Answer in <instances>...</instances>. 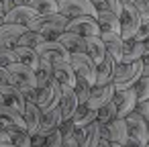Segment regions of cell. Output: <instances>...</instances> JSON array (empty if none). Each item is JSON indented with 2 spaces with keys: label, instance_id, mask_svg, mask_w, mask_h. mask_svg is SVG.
Here are the masks:
<instances>
[{
  "label": "cell",
  "instance_id": "obj_26",
  "mask_svg": "<svg viewBox=\"0 0 149 147\" xmlns=\"http://www.w3.org/2000/svg\"><path fill=\"white\" fill-rule=\"evenodd\" d=\"M84 45H86V51H84V53L98 65V63L104 59V55H106V49H104L100 37H98V35H96V37H86V39H84Z\"/></svg>",
  "mask_w": 149,
  "mask_h": 147
},
{
  "label": "cell",
  "instance_id": "obj_11",
  "mask_svg": "<svg viewBox=\"0 0 149 147\" xmlns=\"http://www.w3.org/2000/svg\"><path fill=\"white\" fill-rule=\"evenodd\" d=\"M112 102L116 104V118H125L127 114H131L137 108V96L135 90H123V92H114Z\"/></svg>",
  "mask_w": 149,
  "mask_h": 147
},
{
  "label": "cell",
  "instance_id": "obj_28",
  "mask_svg": "<svg viewBox=\"0 0 149 147\" xmlns=\"http://www.w3.org/2000/svg\"><path fill=\"white\" fill-rule=\"evenodd\" d=\"M143 57V43H137V41H125L123 45V59L120 63H135Z\"/></svg>",
  "mask_w": 149,
  "mask_h": 147
},
{
  "label": "cell",
  "instance_id": "obj_4",
  "mask_svg": "<svg viewBox=\"0 0 149 147\" xmlns=\"http://www.w3.org/2000/svg\"><path fill=\"white\" fill-rule=\"evenodd\" d=\"M118 23H120V31H118L120 39L123 41H131L135 37V33L139 31V27H141V17H139L137 8L131 2L120 6V19H118Z\"/></svg>",
  "mask_w": 149,
  "mask_h": 147
},
{
  "label": "cell",
  "instance_id": "obj_16",
  "mask_svg": "<svg viewBox=\"0 0 149 147\" xmlns=\"http://www.w3.org/2000/svg\"><path fill=\"white\" fill-rule=\"evenodd\" d=\"M112 96H114V88H112V84H106V86H92L86 106L92 108V110H98L102 104H106L108 100H112Z\"/></svg>",
  "mask_w": 149,
  "mask_h": 147
},
{
  "label": "cell",
  "instance_id": "obj_2",
  "mask_svg": "<svg viewBox=\"0 0 149 147\" xmlns=\"http://www.w3.org/2000/svg\"><path fill=\"white\" fill-rule=\"evenodd\" d=\"M141 76H143V63H141V59L135 61V63H118L116 70H114V78H112L114 92H123V90L135 88V84L139 82Z\"/></svg>",
  "mask_w": 149,
  "mask_h": 147
},
{
  "label": "cell",
  "instance_id": "obj_34",
  "mask_svg": "<svg viewBox=\"0 0 149 147\" xmlns=\"http://www.w3.org/2000/svg\"><path fill=\"white\" fill-rule=\"evenodd\" d=\"M8 137H10V143L15 147H31V135L27 133L25 127H19V129L8 131Z\"/></svg>",
  "mask_w": 149,
  "mask_h": 147
},
{
  "label": "cell",
  "instance_id": "obj_32",
  "mask_svg": "<svg viewBox=\"0 0 149 147\" xmlns=\"http://www.w3.org/2000/svg\"><path fill=\"white\" fill-rule=\"evenodd\" d=\"M114 118H116V104L112 100H108L106 104H102L96 110V123H100V125H108Z\"/></svg>",
  "mask_w": 149,
  "mask_h": 147
},
{
  "label": "cell",
  "instance_id": "obj_23",
  "mask_svg": "<svg viewBox=\"0 0 149 147\" xmlns=\"http://www.w3.org/2000/svg\"><path fill=\"white\" fill-rule=\"evenodd\" d=\"M21 116H23V123H25L27 133L29 135H35L37 129H39V123H41V110L37 108V104L27 102L25 108H23V112H21Z\"/></svg>",
  "mask_w": 149,
  "mask_h": 147
},
{
  "label": "cell",
  "instance_id": "obj_47",
  "mask_svg": "<svg viewBox=\"0 0 149 147\" xmlns=\"http://www.w3.org/2000/svg\"><path fill=\"white\" fill-rule=\"evenodd\" d=\"M96 147H110V141H108V139H100Z\"/></svg>",
  "mask_w": 149,
  "mask_h": 147
},
{
  "label": "cell",
  "instance_id": "obj_9",
  "mask_svg": "<svg viewBox=\"0 0 149 147\" xmlns=\"http://www.w3.org/2000/svg\"><path fill=\"white\" fill-rule=\"evenodd\" d=\"M65 31L68 33H76V35H80V37H96V35H100V29H98V25H96V21L94 19H90V17H76V19H70L68 21V25H65Z\"/></svg>",
  "mask_w": 149,
  "mask_h": 147
},
{
  "label": "cell",
  "instance_id": "obj_10",
  "mask_svg": "<svg viewBox=\"0 0 149 147\" xmlns=\"http://www.w3.org/2000/svg\"><path fill=\"white\" fill-rule=\"evenodd\" d=\"M35 19H37L35 10H31L27 4L25 6H15L8 13H4V23L6 25H17V27H23V29H27Z\"/></svg>",
  "mask_w": 149,
  "mask_h": 147
},
{
  "label": "cell",
  "instance_id": "obj_44",
  "mask_svg": "<svg viewBox=\"0 0 149 147\" xmlns=\"http://www.w3.org/2000/svg\"><path fill=\"white\" fill-rule=\"evenodd\" d=\"M123 147H145V145H143L141 141H137L135 137H131V135H129V139H127V143H125Z\"/></svg>",
  "mask_w": 149,
  "mask_h": 147
},
{
  "label": "cell",
  "instance_id": "obj_19",
  "mask_svg": "<svg viewBox=\"0 0 149 147\" xmlns=\"http://www.w3.org/2000/svg\"><path fill=\"white\" fill-rule=\"evenodd\" d=\"M76 139L80 147H96L100 141V123H92L84 129H76Z\"/></svg>",
  "mask_w": 149,
  "mask_h": 147
},
{
  "label": "cell",
  "instance_id": "obj_24",
  "mask_svg": "<svg viewBox=\"0 0 149 147\" xmlns=\"http://www.w3.org/2000/svg\"><path fill=\"white\" fill-rule=\"evenodd\" d=\"M120 15H114V13H96V25L100 29V33H116L120 31V23H118Z\"/></svg>",
  "mask_w": 149,
  "mask_h": 147
},
{
  "label": "cell",
  "instance_id": "obj_13",
  "mask_svg": "<svg viewBox=\"0 0 149 147\" xmlns=\"http://www.w3.org/2000/svg\"><path fill=\"white\" fill-rule=\"evenodd\" d=\"M57 106H59V110H61V123L74 118V114H76V110L80 108V104H78V98H76V94H74L72 88L61 86V96H59V104H57Z\"/></svg>",
  "mask_w": 149,
  "mask_h": 147
},
{
  "label": "cell",
  "instance_id": "obj_27",
  "mask_svg": "<svg viewBox=\"0 0 149 147\" xmlns=\"http://www.w3.org/2000/svg\"><path fill=\"white\" fill-rule=\"evenodd\" d=\"M33 74H35V82H37V88H41V86H45L51 78H53V65L49 63V61H45V59H37V63H35V68H33Z\"/></svg>",
  "mask_w": 149,
  "mask_h": 147
},
{
  "label": "cell",
  "instance_id": "obj_52",
  "mask_svg": "<svg viewBox=\"0 0 149 147\" xmlns=\"http://www.w3.org/2000/svg\"><path fill=\"white\" fill-rule=\"evenodd\" d=\"M110 147H123V145H116V143H110Z\"/></svg>",
  "mask_w": 149,
  "mask_h": 147
},
{
  "label": "cell",
  "instance_id": "obj_6",
  "mask_svg": "<svg viewBox=\"0 0 149 147\" xmlns=\"http://www.w3.org/2000/svg\"><path fill=\"white\" fill-rule=\"evenodd\" d=\"M59 96H61V86L51 78L45 86L37 88V100H35V104H37L39 110L53 108V106L59 104Z\"/></svg>",
  "mask_w": 149,
  "mask_h": 147
},
{
  "label": "cell",
  "instance_id": "obj_39",
  "mask_svg": "<svg viewBox=\"0 0 149 147\" xmlns=\"http://www.w3.org/2000/svg\"><path fill=\"white\" fill-rule=\"evenodd\" d=\"M59 143H61V133H59V129L49 131L47 137H45V147H59Z\"/></svg>",
  "mask_w": 149,
  "mask_h": 147
},
{
  "label": "cell",
  "instance_id": "obj_17",
  "mask_svg": "<svg viewBox=\"0 0 149 147\" xmlns=\"http://www.w3.org/2000/svg\"><path fill=\"white\" fill-rule=\"evenodd\" d=\"M114 70H116V63H114V59L106 53L104 59L96 65V82H94V86H106V84H112Z\"/></svg>",
  "mask_w": 149,
  "mask_h": 147
},
{
  "label": "cell",
  "instance_id": "obj_8",
  "mask_svg": "<svg viewBox=\"0 0 149 147\" xmlns=\"http://www.w3.org/2000/svg\"><path fill=\"white\" fill-rule=\"evenodd\" d=\"M100 139H108L110 143L125 145L129 139V131L123 118H114L108 125H100Z\"/></svg>",
  "mask_w": 149,
  "mask_h": 147
},
{
  "label": "cell",
  "instance_id": "obj_30",
  "mask_svg": "<svg viewBox=\"0 0 149 147\" xmlns=\"http://www.w3.org/2000/svg\"><path fill=\"white\" fill-rule=\"evenodd\" d=\"M72 123H74V127H76V129H84V127H88V125L96 123V110H92V108H88L86 104H82V106L76 110V114H74Z\"/></svg>",
  "mask_w": 149,
  "mask_h": 147
},
{
  "label": "cell",
  "instance_id": "obj_36",
  "mask_svg": "<svg viewBox=\"0 0 149 147\" xmlns=\"http://www.w3.org/2000/svg\"><path fill=\"white\" fill-rule=\"evenodd\" d=\"M133 90H135V96H137V104L147 102L149 100V76H141Z\"/></svg>",
  "mask_w": 149,
  "mask_h": 147
},
{
  "label": "cell",
  "instance_id": "obj_51",
  "mask_svg": "<svg viewBox=\"0 0 149 147\" xmlns=\"http://www.w3.org/2000/svg\"><path fill=\"white\" fill-rule=\"evenodd\" d=\"M0 147H15L13 143H4V145H0Z\"/></svg>",
  "mask_w": 149,
  "mask_h": 147
},
{
  "label": "cell",
  "instance_id": "obj_29",
  "mask_svg": "<svg viewBox=\"0 0 149 147\" xmlns=\"http://www.w3.org/2000/svg\"><path fill=\"white\" fill-rule=\"evenodd\" d=\"M13 53H15V63H21V65H27V68H35L39 55L35 53V49H29V47H13Z\"/></svg>",
  "mask_w": 149,
  "mask_h": 147
},
{
  "label": "cell",
  "instance_id": "obj_21",
  "mask_svg": "<svg viewBox=\"0 0 149 147\" xmlns=\"http://www.w3.org/2000/svg\"><path fill=\"white\" fill-rule=\"evenodd\" d=\"M70 55L72 53H84L86 51V45H84V37H80V35H76V33H68V31H63L61 35H57V39H55Z\"/></svg>",
  "mask_w": 149,
  "mask_h": 147
},
{
  "label": "cell",
  "instance_id": "obj_3",
  "mask_svg": "<svg viewBox=\"0 0 149 147\" xmlns=\"http://www.w3.org/2000/svg\"><path fill=\"white\" fill-rule=\"evenodd\" d=\"M68 61L74 70L76 80H84L86 84L94 86V82H96V63L86 53H72Z\"/></svg>",
  "mask_w": 149,
  "mask_h": 147
},
{
  "label": "cell",
  "instance_id": "obj_22",
  "mask_svg": "<svg viewBox=\"0 0 149 147\" xmlns=\"http://www.w3.org/2000/svg\"><path fill=\"white\" fill-rule=\"evenodd\" d=\"M53 80H55L59 86L74 88L76 76H74V70H72L70 61H57V63H53Z\"/></svg>",
  "mask_w": 149,
  "mask_h": 147
},
{
  "label": "cell",
  "instance_id": "obj_1",
  "mask_svg": "<svg viewBox=\"0 0 149 147\" xmlns=\"http://www.w3.org/2000/svg\"><path fill=\"white\" fill-rule=\"evenodd\" d=\"M65 25H68V19L61 17L59 13H55V15L37 17L27 29L33 31V33H39L45 41H55L57 35H61V33L65 31Z\"/></svg>",
  "mask_w": 149,
  "mask_h": 147
},
{
  "label": "cell",
  "instance_id": "obj_33",
  "mask_svg": "<svg viewBox=\"0 0 149 147\" xmlns=\"http://www.w3.org/2000/svg\"><path fill=\"white\" fill-rule=\"evenodd\" d=\"M88 2L94 6L96 13H114V15H120V2L118 0H88Z\"/></svg>",
  "mask_w": 149,
  "mask_h": 147
},
{
  "label": "cell",
  "instance_id": "obj_31",
  "mask_svg": "<svg viewBox=\"0 0 149 147\" xmlns=\"http://www.w3.org/2000/svg\"><path fill=\"white\" fill-rule=\"evenodd\" d=\"M27 6H29L31 10H35L37 17L55 15V13H57V2H55V0H29Z\"/></svg>",
  "mask_w": 149,
  "mask_h": 147
},
{
  "label": "cell",
  "instance_id": "obj_46",
  "mask_svg": "<svg viewBox=\"0 0 149 147\" xmlns=\"http://www.w3.org/2000/svg\"><path fill=\"white\" fill-rule=\"evenodd\" d=\"M4 143H10V137L4 129H0V145H4Z\"/></svg>",
  "mask_w": 149,
  "mask_h": 147
},
{
  "label": "cell",
  "instance_id": "obj_35",
  "mask_svg": "<svg viewBox=\"0 0 149 147\" xmlns=\"http://www.w3.org/2000/svg\"><path fill=\"white\" fill-rule=\"evenodd\" d=\"M45 39L39 35V33H33V31H29V29H25V33L21 35V39H19V47H29V49H35L39 43H43Z\"/></svg>",
  "mask_w": 149,
  "mask_h": 147
},
{
  "label": "cell",
  "instance_id": "obj_43",
  "mask_svg": "<svg viewBox=\"0 0 149 147\" xmlns=\"http://www.w3.org/2000/svg\"><path fill=\"white\" fill-rule=\"evenodd\" d=\"M4 84H10V76H8L6 68H0V86H4Z\"/></svg>",
  "mask_w": 149,
  "mask_h": 147
},
{
  "label": "cell",
  "instance_id": "obj_15",
  "mask_svg": "<svg viewBox=\"0 0 149 147\" xmlns=\"http://www.w3.org/2000/svg\"><path fill=\"white\" fill-rule=\"evenodd\" d=\"M98 37H100V41H102L106 53H108V55L114 59V63L118 65L120 59H123V45H125V41L120 39V35H116V33H100Z\"/></svg>",
  "mask_w": 149,
  "mask_h": 147
},
{
  "label": "cell",
  "instance_id": "obj_5",
  "mask_svg": "<svg viewBox=\"0 0 149 147\" xmlns=\"http://www.w3.org/2000/svg\"><path fill=\"white\" fill-rule=\"evenodd\" d=\"M55 2H57V13L61 17H65L68 21L76 19V17L96 19V10L88 0H55Z\"/></svg>",
  "mask_w": 149,
  "mask_h": 147
},
{
  "label": "cell",
  "instance_id": "obj_45",
  "mask_svg": "<svg viewBox=\"0 0 149 147\" xmlns=\"http://www.w3.org/2000/svg\"><path fill=\"white\" fill-rule=\"evenodd\" d=\"M141 63H143V76H149V55L141 57Z\"/></svg>",
  "mask_w": 149,
  "mask_h": 147
},
{
  "label": "cell",
  "instance_id": "obj_37",
  "mask_svg": "<svg viewBox=\"0 0 149 147\" xmlns=\"http://www.w3.org/2000/svg\"><path fill=\"white\" fill-rule=\"evenodd\" d=\"M74 94H76V98H78V104L82 106V104H86L88 102V96H90V90H92V86L90 84H86L84 80H76V84H74Z\"/></svg>",
  "mask_w": 149,
  "mask_h": 147
},
{
  "label": "cell",
  "instance_id": "obj_25",
  "mask_svg": "<svg viewBox=\"0 0 149 147\" xmlns=\"http://www.w3.org/2000/svg\"><path fill=\"white\" fill-rule=\"evenodd\" d=\"M59 125H61V110H59V106L41 110L39 129H41L43 133H49V131H53V129H59Z\"/></svg>",
  "mask_w": 149,
  "mask_h": 147
},
{
  "label": "cell",
  "instance_id": "obj_42",
  "mask_svg": "<svg viewBox=\"0 0 149 147\" xmlns=\"http://www.w3.org/2000/svg\"><path fill=\"white\" fill-rule=\"evenodd\" d=\"M27 2H29V0H0V4H2L4 13H8V10L15 8V6H25Z\"/></svg>",
  "mask_w": 149,
  "mask_h": 147
},
{
  "label": "cell",
  "instance_id": "obj_7",
  "mask_svg": "<svg viewBox=\"0 0 149 147\" xmlns=\"http://www.w3.org/2000/svg\"><path fill=\"white\" fill-rule=\"evenodd\" d=\"M35 53H37L41 59L49 61L51 65L57 63V61H68V59H70V53H68L57 41H43V43H39V45L35 47Z\"/></svg>",
  "mask_w": 149,
  "mask_h": 147
},
{
  "label": "cell",
  "instance_id": "obj_20",
  "mask_svg": "<svg viewBox=\"0 0 149 147\" xmlns=\"http://www.w3.org/2000/svg\"><path fill=\"white\" fill-rule=\"evenodd\" d=\"M19 127H25L21 112L15 110V108H10V106L0 104V129H4L8 133L13 129H19Z\"/></svg>",
  "mask_w": 149,
  "mask_h": 147
},
{
  "label": "cell",
  "instance_id": "obj_53",
  "mask_svg": "<svg viewBox=\"0 0 149 147\" xmlns=\"http://www.w3.org/2000/svg\"><path fill=\"white\" fill-rule=\"evenodd\" d=\"M0 102H2V100H0Z\"/></svg>",
  "mask_w": 149,
  "mask_h": 147
},
{
  "label": "cell",
  "instance_id": "obj_49",
  "mask_svg": "<svg viewBox=\"0 0 149 147\" xmlns=\"http://www.w3.org/2000/svg\"><path fill=\"white\" fill-rule=\"evenodd\" d=\"M0 25H4V8H2V4H0Z\"/></svg>",
  "mask_w": 149,
  "mask_h": 147
},
{
  "label": "cell",
  "instance_id": "obj_14",
  "mask_svg": "<svg viewBox=\"0 0 149 147\" xmlns=\"http://www.w3.org/2000/svg\"><path fill=\"white\" fill-rule=\"evenodd\" d=\"M125 125H127V131H129V135L131 137H135L137 141H141L143 145H145V141H147V133H149V127H147V123L133 110L131 114H127L125 118Z\"/></svg>",
  "mask_w": 149,
  "mask_h": 147
},
{
  "label": "cell",
  "instance_id": "obj_50",
  "mask_svg": "<svg viewBox=\"0 0 149 147\" xmlns=\"http://www.w3.org/2000/svg\"><path fill=\"white\" fill-rule=\"evenodd\" d=\"M120 4H129V2H133V0H118Z\"/></svg>",
  "mask_w": 149,
  "mask_h": 147
},
{
  "label": "cell",
  "instance_id": "obj_40",
  "mask_svg": "<svg viewBox=\"0 0 149 147\" xmlns=\"http://www.w3.org/2000/svg\"><path fill=\"white\" fill-rule=\"evenodd\" d=\"M10 63H15L13 49H0V68H8Z\"/></svg>",
  "mask_w": 149,
  "mask_h": 147
},
{
  "label": "cell",
  "instance_id": "obj_48",
  "mask_svg": "<svg viewBox=\"0 0 149 147\" xmlns=\"http://www.w3.org/2000/svg\"><path fill=\"white\" fill-rule=\"evenodd\" d=\"M145 55H149V41L143 43V57H145Z\"/></svg>",
  "mask_w": 149,
  "mask_h": 147
},
{
  "label": "cell",
  "instance_id": "obj_18",
  "mask_svg": "<svg viewBox=\"0 0 149 147\" xmlns=\"http://www.w3.org/2000/svg\"><path fill=\"white\" fill-rule=\"evenodd\" d=\"M25 33L23 27H17V25H0V49H13L17 47L21 35Z\"/></svg>",
  "mask_w": 149,
  "mask_h": 147
},
{
  "label": "cell",
  "instance_id": "obj_12",
  "mask_svg": "<svg viewBox=\"0 0 149 147\" xmlns=\"http://www.w3.org/2000/svg\"><path fill=\"white\" fill-rule=\"evenodd\" d=\"M0 104H4V106H10V108H15V110H19V112H23V108H25V96H23V92L17 88V86H13V84H4V86H0Z\"/></svg>",
  "mask_w": 149,
  "mask_h": 147
},
{
  "label": "cell",
  "instance_id": "obj_41",
  "mask_svg": "<svg viewBox=\"0 0 149 147\" xmlns=\"http://www.w3.org/2000/svg\"><path fill=\"white\" fill-rule=\"evenodd\" d=\"M135 112L147 123V127H149V100L147 102H141V104H137V108H135Z\"/></svg>",
  "mask_w": 149,
  "mask_h": 147
},
{
  "label": "cell",
  "instance_id": "obj_38",
  "mask_svg": "<svg viewBox=\"0 0 149 147\" xmlns=\"http://www.w3.org/2000/svg\"><path fill=\"white\" fill-rule=\"evenodd\" d=\"M131 4L137 8V13L141 17V23H149V0H133Z\"/></svg>",
  "mask_w": 149,
  "mask_h": 147
}]
</instances>
